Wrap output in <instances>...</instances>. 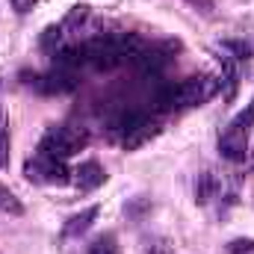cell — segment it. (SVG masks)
I'll use <instances>...</instances> for the list:
<instances>
[{
  "instance_id": "obj_15",
  "label": "cell",
  "mask_w": 254,
  "mask_h": 254,
  "mask_svg": "<svg viewBox=\"0 0 254 254\" xmlns=\"http://www.w3.org/2000/svg\"><path fill=\"white\" fill-rule=\"evenodd\" d=\"M0 169H9V130L0 119Z\"/></svg>"
},
{
  "instance_id": "obj_4",
  "label": "cell",
  "mask_w": 254,
  "mask_h": 254,
  "mask_svg": "<svg viewBox=\"0 0 254 254\" xmlns=\"http://www.w3.org/2000/svg\"><path fill=\"white\" fill-rule=\"evenodd\" d=\"M169 51L166 48H142L136 57H133V63H136V68L142 71V74H151V77H157L166 65H169Z\"/></svg>"
},
{
  "instance_id": "obj_17",
  "label": "cell",
  "mask_w": 254,
  "mask_h": 254,
  "mask_svg": "<svg viewBox=\"0 0 254 254\" xmlns=\"http://www.w3.org/2000/svg\"><path fill=\"white\" fill-rule=\"evenodd\" d=\"M228 252L231 254H254V240H234L228 246Z\"/></svg>"
},
{
  "instance_id": "obj_9",
  "label": "cell",
  "mask_w": 254,
  "mask_h": 254,
  "mask_svg": "<svg viewBox=\"0 0 254 254\" xmlns=\"http://www.w3.org/2000/svg\"><path fill=\"white\" fill-rule=\"evenodd\" d=\"M57 60V68H65V71H77L80 65H89L86 63V45H71V48H63L54 54Z\"/></svg>"
},
{
  "instance_id": "obj_8",
  "label": "cell",
  "mask_w": 254,
  "mask_h": 254,
  "mask_svg": "<svg viewBox=\"0 0 254 254\" xmlns=\"http://www.w3.org/2000/svg\"><path fill=\"white\" fill-rule=\"evenodd\" d=\"M154 136H160V125H157V122H151V119H145V122L136 127V130H130L125 139H122V145H125L127 151H136V148L148 145Z\"/></svg>"
},
{
  "instance_id": "obj_16",
  "label": "cell",
  "mask_w": 254,
  "mask_h": 254,
  "mask_svg": "<svg viewBox=\"0 0 254 254\" xmlns=\"http://www.w3.org/2000/svg\"><path fill=\"white\" fill-rule=\"evenodd\" d=\"M225 51H234V57H231V54H228V57H231V60H237V63H243V60H249V57H252V48H249V45H243V42H225Z\"/></svg>"
},
{
  "instance_id": "obj_18",
  "label": "cell",
  "mask_w": 254,
  "mask_h": 254,
  "mask_svg": "<svg viewBox=\"0 0 254 254\" xmlns=\"http://www.w3.org/2000/svg\"><path fill=\"white\" fill-rule=\"evenodd\" d=\"M89 15V6H74L71 12H68V18H65V27H71V24H77V21H83Z\"/></svg>"
},
{
  "instance_id": "obj_11",
  "label": "cell",
  "mask_w": 254,
  "mask_h": 254,
  "mask_svg": "<svg viewBox=\"0 0 254 254\" xmlns=\"http://www.w3.org/2000/svg\"><path fill=\"white\" fill-rule=\"evenodd\" d=\"M0 213H9V216H24V204L9 187L0 184Z\"/></svg>"
},
{
  "instance_id": "obj_19",
  "label": "cell",
  "mask_w": 254,
  "mask_h": 254,
  "mask_svg": "<svg viewBox=\"0 0 254 254\" xmlns=\"http://www.w3.org/2000/svg\"><path fill=\"white\" fill-rule=\"evenodd\" d=\"M9 3H12V9H15L18 15H27V12H30L39 0H9Z\"/></svg>"
},
{
  "instance_id": "obj_2",
  "label": "cell",
  "mask_w": 254,
  "mask_h": 254,
  "mask_svg": "<svg viewBox=\"0 0 254 254\" xmlns=\"http://www.w3.org/2000/svg\"><path fill=\"white\" fill-rule=\"evenodd\" d=\"M216 92V83L210 77H187L175 86V107H198Z\"/></svg>"
},
{
  "instance_id": "obj_1",
  "label": "cell",
  "mask_w": 254,
  "mask_h": 254,
  "mask_svg": "<svg viewBox=\"0 0 254 254\" xmlns=\"http://www.w3.org/2000/svg\"><path fill=\"white\" fill-rule=\"evenodd\" d=\"M89 145V133L80 125H60L51 127L42 142H39V157H51V160H68L77 151H83Z\"/></svg>"
},
{
  "instance_id": "obj_5",
  "label": "cell",
  "mask_w": 254,
  "mask_h": 254,
  "mask_svg": "<svg viewBox=\"0 0 254 254\" xmlns=\"http://www.w3.org/2000/svg\"><path fill=\"white\" fill-rule=\"evenodd\" d=\"M104 181H107V175H104V169H101L98 160H86V163H80V166L74 169V184H77L83 192L98 190Z\"/></svg>"
},
{
  "instance_id": "obj_10",
  "label": "cell",
  "mask_w": 254,
  "mask_h": 254,
  "mask_svg": "<svg viewBox=\"0 0 254 254\" xmlns=\"http://www.w3.org/2000/svg\"><path fill=\"white\" fill-rule=\"evenodd\" d=\"M145 119H148V116H145V113H139V110H122V113L113 119V133H116L119 139H125L127 133H130V130H136Z\"/></svg>"
},
{
  "instance_id": "obj_7",
  "label": "cell",
  "mask_w": 254,
  "mask_h": 254,
  "mask_svg": "<svg viewBox=\"0 0 254 254\" xmlns=\"http://www.w3.org/2000/svg\"><path fill=\"white\" fill-rule=\"evenodd\" d=\"M98 204H92V207H86V210H80V213H74L68 222H65L63 228V237L68 240V237H80V234H86L92 225H95V219H98Z\"/></svg>"
},
{
  "instance_id": "obj_12",
  "label": "cell",
  "mask_w": 254,
  "mask_h": 254,
  "mask_svg": "<svg viewBox=\"0 0 254 254\" xmlns=\"http://www.w3.org/2000/svg\"><path fill=\"white\" fill-rule=\"evenodd\" d=\"M216 178L210 175V172H204L201 178H198V184H195V198L201 201V204H207V201H213L216 198Z\"/></svg>"
},
{
  "instance_id": "obj_6",
  "label": "cell",
  "mask_w": 254,
  "mask_h": 254,
  "mask_svg": "<svg viewBox=\"0 0 254 254\" xmlns=\"http://www.w3.org/2000/svg\"><path fill=\"white\" fill-rule=\"evenodd\" d=\"M42 92H51V95H65V92H74L77 89V80H74V71H65V68H57L51 71L48 77H42Z\"/></svg>"
},
{
  "instance_id": "obj_3",
  "label": "cell",
  "mask_w": 254,
  "mask_h": 254,
  "mask_svg": "<svg viewBox=\"0 0 254 254\" xmlns=\"http://www.w3.org/2000/svg\"><path fill=\"white\" fill-rule=\"evenodd\" d=\"M219 154L231 163H243L246 154H249V133L228 125V130L219 136Z\"/></svg>"
},
{
  "instance_id": "obj_14",
  "label": "cell",
  "mask_w": 254,
  "mask_h": 254,
  "mask_svg": "<svg viewBox=\"0 0 254 254\" xmlns=\"http://www.w3.org/2000/svg\"><path fill=\"white\" fill-rule=\"evenodd\" d=\"M89 254H122V252H119V246H116L113 237H98V240L92 243Z\"/></svg>"
},
{
  "instance_id": "obj_13",
  "label": "cell",
  "mask_w": 254,
  "mask_h": 254,
  "mask_svg": "<svg viewBox=\"0 0 254 254\" xmlns=\"http://www.w3.org/2000/svg\"><path fill=\"white\" fill-rule=\"evenodd\" d=\"M252 125H254V98H252V104L231 122V127H237V130H243V133H249L252 130Z\"/></svg>"
}]
</instances>
